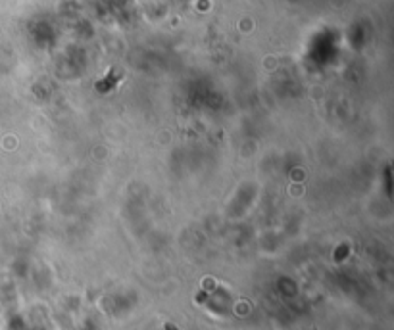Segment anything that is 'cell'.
Instances as JSON below:
<instances>
[{
  "instance_id": "cell-2",
  "label": "cell",
  "mask_w": 394,
  "mask_h": 330,
  "mask_svg": "<svg viewBox=\"0 0 394 330\" xmlns=\"http://www.w3.org/2000/svg\"><path fill=\"white\" fill-rule=\"evenodd\" d=\"M168 330H175V329H173V327H171V325H168Z\"/></svg>"
},
{
  "instance_id": "cell-1",
  "label": "cell",
  "mask_w": 394,
  "mask_h": 330,
  "mask_svg": "<svg viewBox=\"0 0 394 330\" xmlns=\"http://www.w3.org/2000/svg\"><path fill=\"white\" fill-rule=\"evenodd\" d=\"M120 81H121V75H116V71H114V69H110V71H108V75H106L102 81L96 82V86H94V88H96L98 92H110V90H114V88H116V84H118Z\"/></svg>"
}]
</instances>
